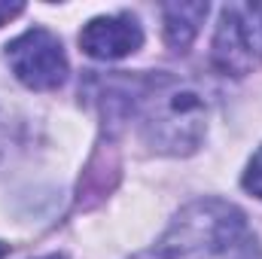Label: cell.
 Here are the masks:
<instances>
[{
    "label": "cell",
    "instance_id": "3",
    "mask_svg": "<svg viewBox=\"0 0 262 259\" xmlns=\"http://www.w3.org/2000/svg\"><path fill=\"white\" fill-rule=\"evenodd\" d=\"M216 70L244 76L262 61V3H226L210 46Z\"/></svg>",
    "mask_w": 262,
    "mask_h": 259
},
{
    "label": "cell",
    "instance_id": "7",
    "mask_svg": "<svg viewBox=\"0 0 262 259\" xmlns=\"http://www.w3.org/2000/svg\"><path fill=\"white\" fill-rule=\"evenodd\" d=\"M210 6L207 3H165L162 21H165V43L174 52H186L198 37Z\"/></svg>",
    "mask_w": 262,
    "mask_h": 259
},
{
    "label": "cell",
    "instance_id": "2",
    "mask_svg": "<svg viewBox=\"0 0 262 259\" xmlns=\"http://www.w3.org/2000/svg\"><path fill=\"white\" fill-rule=\"evenodd\" d=\"M143 140L165 156L195 153L207 131V101L192 82H180L168 73H152L140 104Z\"/></svg>",
    "mask_w": 262,
    "mask_h": 259
},
{
    "label": "cell",
    "instance_id": "5",
    "mask_svg": "<svg viewBox=\"0 0 262 259\" xmlns=\"http://www.w3.org/2000/svg\"><path fill=\"white\" fill-rule=\"evenodd\" d=\"M79 46L95 61H119L143 46V28L131 12L98 15L79 31Z\"/></svg>",
    "mask_w": 262,
    "mask_h": 259
},
{
    "label": "cell",
    "instance_id": "6",
    "mask_svg": "<svg viewBox=\"0 0 262 259\" xmlns=\"http://www.w3.org/2000/svg\"><path fill=\"white\" fill-rule=\"evenodd\" d=\"M119 171H122V162H119V149H116V137L110 134H101L82 177H79V186H76V207L79 210H89L95 207L98 201H104L107 195L113 192V186L119 183Z\"/></svg>",
    "mask_w": 262,
    "mask_h": 259
},
{
    "label": "cell",
    "instance_id": "4",
    "mask_svg": "<svg viewBox=\"0 0 262 259\" xmlns=\"http://www.w3.org/2000/svg\"><path fill=\"white\" fill-rule=\"evenodd\" d=\"M6 64L21 85L34 92H52L67 79L64 46L46 28H28L12 43H6Z\"/></svg>",
    "mask_w": 262,
    "mask_h": 259
},
{
    "label": "cell",
    "instance_id": "11",
    "mask_svg": "<svg viewBox=\"0 0 262 259\" xmlns=\"http://www.w3.org/2000/svg\"><path fill=\"white\" fill-rule=\"evenodd\" d=\"M40 259H67V256H58V253H52V256H40Z\"/></svg>",
    "mask_w": 262,
    "mask_h": 259
},
{
    "label": "cell",
    "instance_id": "1",
    "mask_svg": "<svg viewBox=\"0 0 262 259\" xmlns=\"http://www.w3.org/2000/svg\"><path fill=\"white\" fill-rule=\"evenodd\" d=\"M262 259L259 238L247 229L244 210L223 198H198L186 204L168 232L134 259Z\"/></svg>",
    "mask_w": 262,
    "mask_h": 259
},
{
    "label": "cell",
    "instance_id": "9",
    "mask_svg": "<svg viewBox=\"0 0 262 259\" xmlns=\"http://www.w3.org/2000/svg\"><path fill=\"white\" fill-rule=\"evenodd\" d=\"M21 12H25V3H0V25H6L9 18H15Z\"/></svg>",
    "mask_w": 262,
    "mask_h": 259
},
{
    "label": "cell",
    "instance_id": "10",
    "mask_svg": "<svg viewBox=\"0 0 262 259\" xmlns=\"http://www.w3.org/2000/svg\"><path fill=\"white\" fill-rule=\"evenodd\" d=\"M6 253H9V244H3V241H0V259L6 256Z\"/></svg>",
    "mask_w": 262,
    "mask_h": 259
},
{
    "label": "cell",
    "instance_id": "8",
    "mask_svg": "<svg viewBox=\"0 0 262 259\" xmlns=\"http://www.w3.org/2000/svg\"><path fill=\"white\" fill-rule=\"evenodd\" d=\"M241 186L250 195L262 198V146L253 153V159L247 162V171H244V177H241Z\"/></svg>",
    "mask_w": 262,
    "mask_h": 259
}]
</instances>
